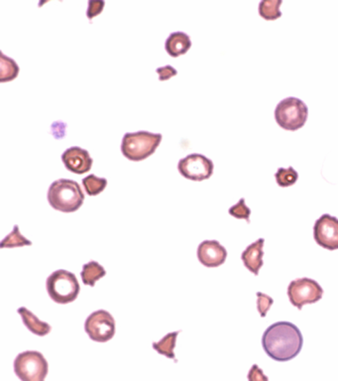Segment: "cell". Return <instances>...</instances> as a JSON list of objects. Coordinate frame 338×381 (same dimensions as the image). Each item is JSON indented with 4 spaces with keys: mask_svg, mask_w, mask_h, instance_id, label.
<instances>
[{
    "mask_svg": "<svg viewBox=\"0 0 338 381\" xmlns=\"http://www.w3.org/2000/svg\"><path fill=\"white\" fill-rule=\"evenodd\" d=\"M275 178H276L277 184L280 187L287 188L296 184L298 179V174L293 167L279 168L275 174Z\"/></svg>",
    "mask_w": 338,
    "mask_h": 381,
    "instance_id": "cell-22",
    "label": "cell"
},
{
    "mask_svg": "<svg viewBox=\"0 0 338 381\" xmlns=\"http://www.w3.org/2000/svg\"><path fill=\"white\" fill-rule=\"evenodd\" d=\"M83 188L88 193V196H97L100 193L104 192L107 186L106 178H100L95 176V174L86 176L81 181Z\"/></svg>",
    "mask_w": 338,
    "mask_h": 381,
    "instance_id": "cell-20",
    "label": "cell"
},
{
    "mask_svg": "<svg viewBox=\"0 0 338 381\" xmlns=\"http://www.w3.org/2000/svg\"><path fill=\"white\" fill-rule=\"evenodd\" d=\"M162 138V134L149 131L125 133L121 143V152L130 161H143L155 153Z\"/></svg>",
    "mask_w": 338,
    "mask_h": 381,
    "instance_id": "cell-3",
    "label": "cell"
},
{
    "mask_svg": "<svg viewBox=\"0 0 338 381\" xmlns=\"http://www.w3.org/2000/svg\"><path fill=\"white\" fill-rule=\"evenodd\" d=\"M191 47H192V40L185 32H174V33L170 34L165 42V49H166L168 54L172 58L186 54Z\"/></svg>",
    "mask_w": 338,
    "mask_h": 381,
    "instance_id": "cell-14",
    "label": "cell"
},
{
    "mask_svg": "<svg viewBox=\"0 0 338 381\" xmlns=\"http://www.w3.org/2000/svg\"><path fill=\"white\" fill-rule=\"evenodd\" d=\"M262 346L268 357L276 362L295 359L304 346L302 332L293 323L281 321L266 329Z\"/></svg>",
    "mask_w": 338,
    "mask_h": 381,
    "instance_id": "cell-1",
    "label": "cell"
},
{
    "mask_svg": "<svg viewBox=\"0 0 338 381\" xmlns=\"http://www.w3.org/2000/svg\"><path fill=\"white\" fill-rule=\"evenodd\" d=\"M323 296V287L311 278H298L288 286L289 300L298 310H302L307 304L316 303Z\"/></svg>",
    "mask_w": 338,
    "mask_h": 381,
    "instance_id": "cell-7",
    "label": "cell"
},
{
    "mask_svg": "<svg viewBox=\"0 0 338 381\" xmlns=\"http://www.w3.org/2000/svg\"><path fill=\"white\" fill-rule=\"evenodd\" d=\"M18 314L22 319L23 324L26 326L31 333L36 334V336L45 337L52 330L48 323L39 320L33 313L30 312L25 307H21L18 309Z\"/></svg>",
    "mask_w": 338,
    "mask_h": 381,
    "instance_id": "cell-15",
    "label": "cell"
},
{
    "mask_svg": "<svg viewBox=\"0 0 338 381\" xmlns=\"http://www.w3.org/2000/svg\"><path fill=\"white\" fill-rule=\"evenodd\" d=\"M179 332H172L166 334L162 340L153 343V348L160 355H165L168 359H175V347Z\"/></svg>",
    "mask_w": 338,
    "mask_h": 381,
    "instance_id": "cell-18",
    "label": "cell"
},
{
    "mask_svg": "<svg viewBox=\"0 0 338 381\" xmlns=\"http://www.w3.org/2000/svg\"><path fill=\"white\" fill-rule=\"evenodd\" d=\"M14 373L21 381H45L49 366L44 355L36 350L21 352L14 359Z\"/></svg>",
    "mask_w": 338,
    "mask_h": 381,
    "instance_id": "cell-5",
    "label": "cell"
},
{
    "mask_svg": "<svg viewBox=\"0 0 338 381\" xmlns=\"http://www.w3.org/2000/svg\"><path fill=\"white\" fill-rule=\"evenodd\" d=\"M47 199L54 210L74 213L83 206L85 194L76 181L59 179L49 187Z\"/></svg>",
    "mask_w": 338,
    "mask_h": 381,
    "instance_id": "cell-2",
    "label": "cell"
},
{
    "mask_svg": "<svg viewBox=\"0 0 338 381\" xmlns=\"http://www.w3.org/2000/svg\"><path fill=\"white\" fill-rule=\"evenodd\" d=\"M0 82H11L17 78L19 74V67L17 63L11 58L7 57L3 53H0Z\"/></svg>",
    "mask_w": 338,
    "mask_h": 381,
    "instance_id": "cell-17",
    "label": "cell"
},
{
    "mask_svg": "<svg viewBox=\"0 0 338 381\" xmlns=\"http://www.w3.org/2000/svg\"><path fill=\"white\" fill-rule=\"evenodd\" d=\"M85 330L90 340L106 343L115 334V321L106 310L95 311L86 320Z\"/></svg>",
    "mask_w": 338,
    "mask_h": 381,
    "instance_id": "cell-8",
    "label": "cell"
},
{
    "mask_svg": "<svg viewBox=\"0 0 338 381\" xmlns=\"http://www.w3.org/2000/svg\"><path fill=\"white\" fill-rule=\"evenodd\" d=\"M264 243V238H259L258 241H254L250 245L247 246L246 250L241 254L244 266L255 275H258L261 267L264 266V262H263Z\"/></svg>",
    "mask_w": 338,
    "mask_h": 381,
    "instance_id": "cell-13",
    "label": "cell"
},
{
    "mask_svg": "<svg viewBox=\"0 0 338 381\" xmlns=\"http://www.w3.org/2000/svg\"><path fill=\"white\" fill-rule=\"evenodd\" d=\"M230 215L239 220H246L247 224H250L251 210L246 206V199L239 200V203L235 204L230 209Z\"/></svg>",
    "mask_w": 338,
    "mask_h": 381,
    "instance_id": "cell-23",
    "label": "cell"
},
{
    "mask_svg": "<svg viewBox=\"0 0 338 381\" xmlns=\"http://www.w3.org/2000/svg\"><path fill=\"white\" fill-rule=\"evenodd\" d=\"M32 243L23 236L19 231L18 225H14L13 231L6 236L0 243L1 248H22V246L31 245Z\"/></svg>",
    "mask_w": 338,
    "mask_h": 381,
    "instance_id": "cell-21",
    "label": "cell"
},
{
    "mask_svg": "<svg viewBox=\"0 0 338 381\" xmlns=\"http://www.w3.org/2000/svg\"><path fill=\"white\" fill-rule=\"evenodd\" d=\"M309 108L297 97H287L280 102L275 111V118L282 129L295 131L302 129L307 122Z\"/></svg>",
    "mask_w": 338,
    "mask_h": 381,
    "instance_id": "cell-6",
    "label": "cell"
},
{
    "mask_svg": "<svg viewBox=\"0 0 338 381\" xmlns=\"http://www.w3.org/2000/svg\"><path fill=\"white\" fill-rule=\"evenodd\" d=\"M227 252L218 241H204L198 248V259L207 267H218L225 264Z\"/></svg>",
    "mask_w": 338,
    "mask_h": 381,
    "instance_id": "cell-12",
    "label": "cell"
},
{
    "mask_svg": "<svg viewBox=\"0 0 338 381\" xmlns=\"http://www.w3.org/2000/svg\"><path fill=\"white\" fill-rule=\"evenodd\" d=\"M247 378H248V381H269L268 376L265 375L262 368H259L257 364H253L252 368L249 371Z\"/></svg>",
    "mask_w": 338,
    "mask_h": 381,
    "instance_id": "cell-26",
    "label": "cell"
},
{
    "mask_svg": "<svg viewBox=\"0 0 338 381\" xmlns=\"http://www.w3.org/2000/svg\"><path fill=\"white\" fill-rule=\"evenodd\" d=\"M283 3L282 0H262L259 4V13L266 20L279 19L282 16L280 6Z\"/></svg>",
    "mask_w": 338,
    "mask_h": 381,
    "instance_id": "cell-19",
    "label": "cell"
},
{
    "mask_svg": "<svg viewBox=\"0 0 338 381\" xmlns=\"http://www.w3.org/2000/svg\"><path fill=\"white\" fill-rule=\"evenodd\" d=\"M214 169V162L204 155L198 153L188 155L179 160L178 164V170L183 177L197 182L211 178Z\"/></svg>",
    "mask_w": 338,
    "mask_h": 381,
    "instance_id": "cell-9",
    "label": "cell"
},
{
    "mask_svg": "<svg viewBox=\"0 0 338 381\" xmlns=\"http://www.w3.org/2000/svg\"><path fill=\"white\" fill-rule=\"evenodd\" d=\"M256 296H257L258 312L260 313L261 317L264 318L267 315L268 311L274 304V300L269 295L264 294L262 292L256 293Z\"/></svg>",
    "mask_w": 338,
    "mask_h": 381,
    "instance_id": "cell-24",
    "label": "cell"
},
{
    "mask_svg": "<svg viewBox=\"0 0 338 381\" xmlns=\"http://www.w3.org/2000/svg\"><path fill=\"white\" fill-rule=\"evenodd\" d=\"M106 275V270L104 267L100 266L99 262L95 261V260L83 264V270L81 273L83 284L90 286V287H93L97 281L102 279Z\"/></svg>",
    "mask_w": 338,
    "mask_h": 381,
    "instance_id": "cell-16",
    "label": "cell"
},
{
    "mask_svg": "<svg viewBox=\"0 0 338 381\" xmlns=\"http://www.w3.org/2000/svg\"><path fill=\"white\" fill-rule=\"evenodd\" d=\"M104 6H106V2L102 1V0H90L88 10H86V16H88V19L92 20L95 16L102 13Z\"/></svg>",
    "mask_w": 338,
    "mask_h": 381,
    "instance_id": "cell-25",
    "label": "cell"
},
{
    "mask_svg": "<svg viewBox=\"0 0 338 381\" xmlns=\"http://www.w3.org/2000/svg\"><path fill=\"white\" fill-rule=\"evenodd\" d=\"M314 238L321 248L338 250V218L325 213L314 225Z\"/></svg>",
    "mask_w": 338,
    "mask_h": 381,
    "instance_id": "cell-10",
    "label": "cell"
},
{
    "mask_svg": "<svg viewBox=\"0 0 338 381\" xmlns=\"http://www.w3.org/2000/svg\"><path fill=\"white\" fill-rule=\"evenodd\" d=\"M62 161L67 170L78 175L88 173L92 169L93 163L92 158L90 157L88 151L79 146H73L64 151L62 154Z\"/></svg>",
    "mask_w": 338,
    "mask_h": 381,
    "instance_id": "cell-11",
    "label": "cell"
},
{
    "mask_svg": "<svg viewBox=\"0 0 338 381\" xmlns=\"http://www.w3.org/2000/svg\"><path fill=\"white\" fill-rule=\"evenodd\" d=\"M156 72H157L158 75H159L160 81L170 80L172 76H177V74H178V71H177L176 69L172 68V67L170 66V65H167V66L164 67H160V68L156 70Z\"/></svg>",
    "mask_w": 338,
    "mask_h": 381,
    "instance_id": "cell-27",
    "label": "cell"
},
{
    "mask_svg": "<svg viewBox=\"0 0 338 381\" xmlns=\"http://www.w3.org/2000/svg\"><path fill=\"white\" fill-rule=\"evenodd\" d=\"M49 296L58 304H69L78 298L81 287L76 275L64 269L51 274L46 280Z\"/></svg>",
    "mask_w": 338,
    "mask_h": 381,
    "instance_id": "cell-4",
    "label": "cell"
}]
</instances>
